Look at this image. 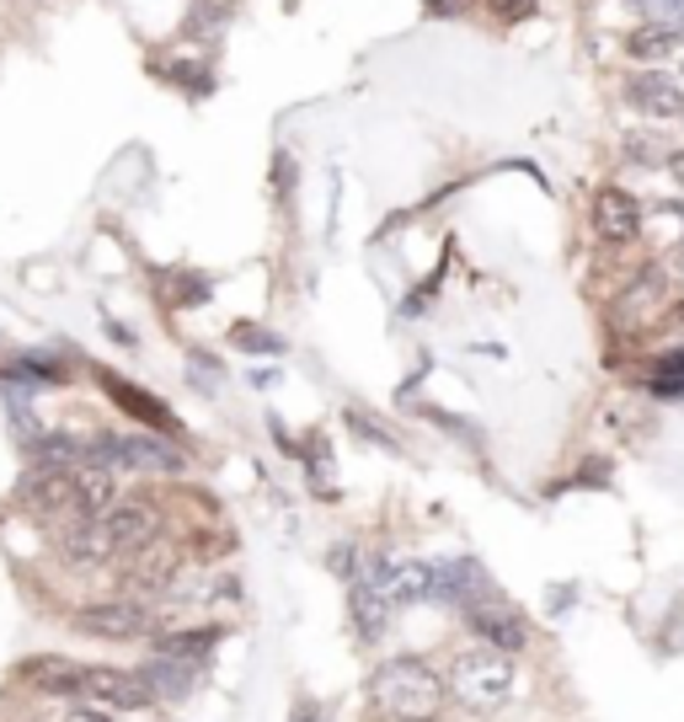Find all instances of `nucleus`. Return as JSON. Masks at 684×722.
Here are the masks:
<instances>
[{
  "instance_id": "nucleus-19",
  "label": "nucleus",
  "mask_w": 684,
  "mask_h": 722,
  "mask_svg": "<svg viewBox=\"0 0 684 722\" xmlns=\"http://www.w3.org/2000/svg\"><path fill=\"white\" fill-rule=\"evenodd\" d=\"M32 455H38V471H75L86 460V445L75 434H43L32 439Z\"/></svg>"
},
{
  "instance_id": "nucleus-23",
  "label": "nucleus",
  "mask_w": 684,
  "mask_h": 722,
  "mask_svg": "<svg viewBox=\"0 0 684 722\" xmlns=\"http://www.w3.org/2000/svg\"><path fill=\"white\" fill-rule=\"evenodd\" d=\"M653 396H684V354L663 359V369L653 375Z\"/></svg>"
},
{
  "instance_id": "nucleus-20",
  "label": "nucleus",
  "mask_w": 684,
  "mask_h": 722,
  "mask_svg": "<svg viewBox=\"0 0 684 722\" xmlns=\"http://www.w3.org/2000/svg\"><path fill=\"white\" fill-rule=\"evenodd\" d=\"M348 610H354V627L364 637H380L386 632V621H390V604L364 583V578H354V594H348Z\"/></svg>"
},
{
  "instance_id": "nucleus-29",
  "label": "nucleus",
  "mask_w": 684,
  "mask_h": 722,
  "mask_svg": "<svg viewBox=\"0 0 684 722\" xmlns=\"http://www.w3.org/2000/svg\"><path fill=\"white\" fill-rule=\"evenodd\" d=\"M64 722H113V718H108L102 706H91V712H86V706H81V712H70V718H64Z\"/></svg>"
},
{
  "instance_id": "nucleus-27",
  "label": "nucleus",
  "mask_w": 684,
  "mask_h": 722,
  "mask_svg": "<svg viewBox=\"0 0 684 722\" xmlns=\"http://www.w3.org/2000/svg\"><path fill=\"white\" fill-rule=\"evenodd\" d=\"M193 375L204 380V391H214V380H220V364H208V359H193Z\"/></svg>"
},
{
  "instance_id": "nucleus-30",
  "label": "nucleus",
  "mask_w": 684,
  "mask_h": 722,
  "mask_svg": "<svg viewBox=\"0 0 684 722\" xmlns=\"http://www.w3.org/2000/svg\"><path fill=\"white\" fill-rule=\"evenodd\" d=\"M668 166H674V177L684 182V151H680V155H668Z\"/></svg>"
},
{
  "instance_id": "nucleus-14",
  "label": "nucleus",
  "mask_w": 684,
  "mask_h": 722,
  "mask_svg": "<svg viewBox=\"0 0 684 722\" xmlns=\"http://www.w3.org/2000/svg\"><path fill=\"white\" fill-rule=\"evenodd\" d=\"M75 498H81V513L102 519V513L119 504V471L96 466V460H81L75 466Z\"/></svg>"
},
{
  "instance_id": "nucleus-15",
  "label": "nucleus",
  "mask_w": 684,
  "mask_h": 722,
  "mask_svg": "<svg viewBox=\"0 0 684 722\" xmlns=\"http://www.w3.org/2000/svg\"><path fill=\"white\" fill-rule=\"evenodd\" d=\"M22 674L32 680V691H43V695H81V663H70V659H32L22 663Z\"/></svg>"
},
{
  "instance_id": "nucleus-4",
  "label": "nucleus",
  "mask_w": 684,
  "mask_h": 722,
  "mask_svg": "<svg viewBox=\"0 0 684 722\" xmlns=\"http://www.w3.org/2000/svg\"><path fill=\"white\" fill-rule=\"evenodd\" d=\"M390 610H407V604H428L433 600V568L412 562V557H375L369 572H358Z\"/></svg>"
},
{
  "instance_id": "nucleus-24",
  "label": "nucleus",
  "mask_w": 684,
  "mask_h": 722,
  "mask_svg": "<svg viewBox=\"0 0 684 722\" xmlns=\"http://www.w3.org/2000/svg\"><path fill=\"white\" fill-rule=\"evenodd\" d=\"M647 22L668 32H684V0H647Z\"/></svg>"
},
{
  "instance_id": "nucleus-28",
  "label": "nucleus",
  "mask_w": 684,
  "mask_h": 722,
  "mask_svg": "<svg viewBox=\"0 0 684 722\" xmlns=\"http://www.w3.org/2000/svg\"><path fill=\"white\" fill-rule=\"evenodd\" d=\"M466 6H471V0H428L433 17H455V11H466Z\"/></svg>"
},
{
  "instance_id": "nucleus-17",
  "label": "nucleus",
  "mask_w": 684,
  "mask_h": 722,
  "mask_svg": "<svg viewBox=\"0 0 684 722\" xmlns=\"http://www.w3.org/2000/svg\"><path fill=\"white\" fill-rule=\"evenodd\" d=\"M102 386H108V396L119 401L123 413H134L140 423H150V428H177V423H172V413H166L155 396L140 391V386H129V380H119V375H102Z\"/></svg>"
},
{
  "instance_id": "nucleus-10",
  "label": "nucleus",
  "mask_w": 684,
  "mask_h": 722,
  "mask_svg": "<svg viewBox=\"0 0 684 722\" xmlns=\"http://www.w3.org/2000/svg\"><path fill=\"white\" fill-rule=\"evenodd\" d=\"M594 236L610 241V246H625V241L642 236V204H636L625 187H599V199H594Z\"/></svg>"
},
{
  "instance_id": "nucleus-5",
  "label": "nucleus",
  "mask_w": 684,
  "mask_h": 722,
  "mask_svg": "<svg viewBox=\"0 0 684 722\" xmlns=\"http://www.w3.org/2000/svg\"><path fill=\"white\" fill-rule=\"evenodd\" d=\"M75 627H81L86 637H102V642H134V637H150L155 616H150L145 600L119 594V600L81 604V610H75Z\"/></svg>"
},
{
  "instance_id": "nucleus-1",
  "label": "nucleus",
  "mask_w": 684,
  "mask_h": 722,
  "mask_svg": "<svg viewBox=\"0 0 684 722\" xmlns=\"http://www.w3.org/2000/svg\"><path fill=\"white\" fill-rule=\"evenodd\" d=\"M369 691H375V706L396 722H433L445 712V695L449 685L428 669L422 659H386L375 669V680H369Z\"/></svg>"
},
{
  "instance_id": "nucleus-9",
  "label": "nucleus",
  "mask_w": 684,
  "mask_h": 722,
  "mask_svg": "<svg viewBox=\"0 0 684 722\" xmlns=\"http://www.w3.org/2000/svg\"><path fill=\"white\" fill-rule=\"evenodd\" d=\"M102 525H108V536L119 546V557H129V551H140L145 541L161 536V513H155L150 498H119L113 509L102 513Z\"/></svg>"
},
{
  "instance_id": "nucleus-22",
  "label": "nucleus",
  "mask_w": 684,
  "mask_h": 722,
  "mask_svg": "<svg viewBox=\"0 0 684 722\" xmlns=\"http://www.w3.org/2000/svg\"><path fill=\"white\" fill-rule=\"evenodd\" d=\"M225 22H231V0H198L193 17H187V32L204 38V32H220Z\"/></svg>"
},
{
  "instance_id": "nucleus-25",
  "label": "nucleus",
  "mask_w": 684,
  "mask_h": 722,
  "mask_svg": "<svg viewBox=\"0 0 684 722\" xmlns=\"http://www.w3.org/2000/svg\"><path fill=\"white\" fill-rule=\"evenodd\" d=\"M236 343L246 354H284V343L273 332H257V327H236Z\"/></svg>"
},
{
  "instance_id": "nucleus-6",
  "label": "nucleus",
  "mask_w": 684,
  "mask_h": 722,
  "mask_svg": "<svg viewBox=\"0 0 684 722\" xmlns=\"http://www.w3.org/2000/svg\"><path fill=\"white\" fill-rule=\"evenodd\" d=\"M466 621H471V632L487 642V648H498V653H524L530 648V627H524V616H513L503 600H492V594H481V600L466 604Z\"/></svg>"
},
{
  "instance_id": "nucleus-21",
  "label": "nucleus",
  "mask_w": 684,
  "mask_h": 722,
  "mask_svg": "<svg viewBox=\"0 0 684 722\" xmlns=\"http://www.w3.org/2000/svg\"><path fill=\"white\" fill-rule=\"evenodd\" d=\"M680 38L684 32H668V28H653V22H647V28H636L625 38V54H631V60H668V54L680 49Z\"/></svg>"
},
{
  "instance_id": "nucleus-12",
  "label": "nucleus",
  "mask_w": 684,
  "mask_h": 722,
  "mask_svg": "<svg viewBox=\"0 0 684 722\" xmlns=\"http://www.w3.org/2000/svg\"><path fill=\"white\" fill-rule=\"evenodd\" d=\"M625 102L647 119H680L684 113V91L674 75H631L625 81Z\"/></svg>"
},
{
  "instance_id": "nucleus-11",
  "label": "nucleus",
  "mask_w": 684,
  "mask_h": 722,
  "mask_svg": "<svg viewBox=\"0 0 684 722\" xmlns=\"http://www.w3.org/2000/svg\"><path fill=\"white\" fill-rule=\"evenodd\" d=\"M60 546H64V557H70L75 568H102V562L119 557V546H113V536H108V525L91 519V513H75V519L64 525Z\"/></svg>"
},
{
  "instance_id": "nucleus-26",
  "label": "nucleus",
  "mask_w": 684,
  "mask_h": 722,
  "mask_svg": "<svg viewBox=\"0 0 684 722\" xmlns=\"http://www.w3.org/2000/svg\"><path fill=\"white\" fill-rule=\"evenodd\" d=\"M331 568L343 572V578H358V551L354 546H337V551H331Z\"/></svg>"
},
{
  "instance_id": "nucleus-2",
  "label": "nucleus",
  "mask_w": 684,
  "mask_h": 722,
  "mask_svg": "<svg viewBox=\"0 0 684 722\" xmlns=\"http://www.w3.org/2000/svg\"><path fill=\"white\" fill-rule=\"evenodd\" d=\"M445 685L455 691V701H466L471 712H498L519 680H513L508 653H498V648H466V653L455 659Z\"/></svg>"
},
{
  "instance_id": "nucleus-7",
  "label": "nucleus",
  "mask_w": 684,
  "mask_h": 722,
  "mask_svg": "<svg viewBox=\"0 0 684 722\" xmlns=\"http://www.w3.org/2000/svg\"><path fill=\"white\" fill-rule=\"evenodd\" d=\"M81 695L96 701V706H113V712H134V706L155 701L140 674H123V669H108V663H81Z\"/></svg>"
},
{
  "instance_id": "nucleus-8",
  "label": "nucleus",
  "mask_w": 684,
  "mask_h": 722,
  "mask_svg": "<svg viewBox=\"0 0 684 722\" xmlns=\"http://www.w3.org/2000/svg\"><path fill=\"white\" fill-rule=\"evenodd\" d=\"M182 572V557L172 541H145L140 551H129V562H123V583L134 589V594H150V589H172Z\"/></svg>"
},
{
  "instance_id": "nucleus-16",
  "label": "nucleus",
  "mask_w": 684,
  "mask_h": 722,
  "mask_svg": "<svg viewBox=\"0 0 684 722\" xmlns=\"http://www.w3.org/2000/svg\"><path fill=\"white\" fill-rule=\"evenodd\" d=\"M220 648V627H187V632H166L155 642V659H177V663H204Z\"/></svg>"
},
{
  "instance_id": "nucleus-3",
  "label": "nucleus",
  "mask_w": 684,
  "mask_h": 722,
  "mask_svg": "<svg viewBox=\"0 0 684 722\" xmlns=\"http://www.w3.org/2000/svg\"><path fill=\"white\" fill-rule=\"evenodd\" d=\"M86 460L108 466V471H129V477H172L182 471V455L161 439L145 434H108V439H86Z\"/></svg>"
},
{
  "instance_id": "nucleus-13",
  "label": "nucleus",
  "mask_w": 684,
  "mask_h": 722,
  "mask_svg": "<svg viewBox=\"0 0 684 722\" xmlns=\"http://www.w3.org/2000/svg\"><path fill=\"white\" fill-rule=\"evenodd\" d=\"M28 504L43 519H75L81 498H75V471H38L28 481Z\"/></svg>"
},
{
  "instance_id": "nucleus-18",
  "label": "nucleus",
  "mask_w": 684,
  "mask_h": 722,
  "mask_svg": "<svg viewBox=\"0 0 684 722\" xmlns=\"http://www.w3.org/2000/svg\"><path fill=\"white\" fill-rule=\"evenodd\" d=\"M140 680L150 685V695H187L198 680V663H177V659H155L140 669Z\"/></svg>"
}]
</instances>
